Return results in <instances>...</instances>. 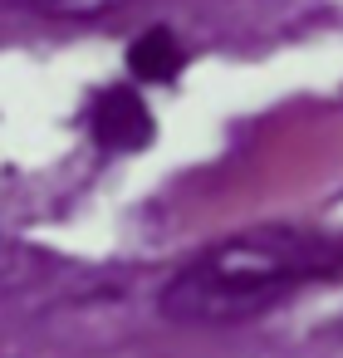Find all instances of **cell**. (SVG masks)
I'll list each match as a JSON object with an SVG mask.
<instances>
[{"mask_svg":"<svg viewBox=\"0 0 343 358\" xmlns=\"http://www.w3.org/2000/svg\"><path fill=\"white\" fill-rule=\"evenodd\" d=\"M94 138L108 152H138L143 143H152V113L133 89H108L94 103Z\"/></svg>","mask_w":343,"mask_h":358,"instance_id":"2","label":"cell"},{"mask_svg":"<svg viewBox=\"0 0 343 358\" xmlns=\"http://www.w3.org/2000/svg\"><path fill=\"white\" fill-rule=\"evenodd\" d=\"M0 6H15V10H30L45 20H64V25H89V20L123 10L128 0H0Z\"/></svg>","mask_w":343,"mask_h":358,"instance_id":"4","label":"cell"},{"mask_svg":"<svg viewBox=\"0 0 343 358\" xmlns=\"http://www.w3.org/2000/svg\"><path fill=\"white\" fill-rule=\"evenodd\" d=\"M338 265H343L338 241L319 231H294V226H260L211 245L187 270H177L162 285L157 304L177 324H206V329L240 324L275 309L299 285L333 275Z\"/></svg>","mask_w":343,"mask_h":358,"instance_id":"1","label":"cell"},{"mask_svg":"<svg viewBox=\"0 0 343 358\" xmlns=\"http://www.w3.org/2000/svg\"><path fill=\"white\" fill-rule=\"evenodd\" d=\"M128 69H133L138 79H147V84H167V79L182 69V45H177V35L157 25V30H147L143 40H133Z\"/></svg>","mask_w":343,"mask_h":358,"instance_id":"3","label":"cell"}]
</instances>
